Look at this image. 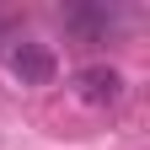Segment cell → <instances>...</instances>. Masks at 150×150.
Returning <instances> with one entry per match:
<instances>
[{"label": "cell", "mask_w": 150, "mask_h": 150, "mask_svg": "<svg viewBox=\"0 0 150 150\" xmlns=\"http://www.w3.org/2000/svg\"><path fill=\"white\" fill-rule=\"evenodd\" d=\"M75 97H81L86 107H112L123 97V75L112 64H81L75 70Z\"/></svg>", "instance_id": "obj_3"}, {"label": "cell", "mask_w": 150, "mask_h": 150, "mask_svg": "<svg viewBox=\"0 0 150 150\" xmlns=\"http://www.w3.org/2000/svg\"><path fill=\"white\" fill-rule=\"evenodd\" d=\"M0 54H6V70H11L22 86H48L54 75H59V59H54L43 43H32V38H11Z\"/></svg>", "instance_id": "obj_1"}, {"label": "cell", "mask_w": 150, "mask_h": 150, "mask_svg": "<svg viewBox=\"0 0 150 150\" xmlns=\"http://www.w3.org/2000/svg\"><path fill=\"white\" fill-rule=\"evenodd\" d=\"M64 32L81 38V43H102V38L118 27V16H112V6H102V0H81V6H64Z\"/></svg>", "instance_id": "obj_2"}]
</instances>
